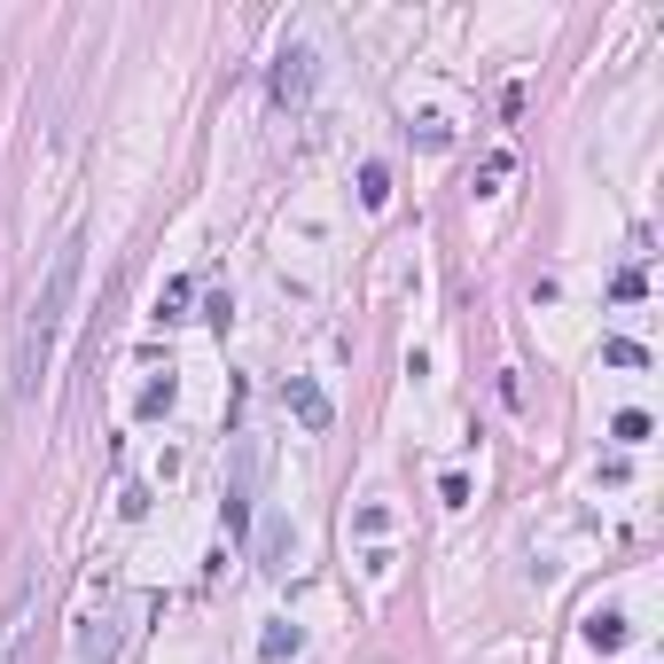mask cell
Instances as JSON below:
<instances>
[{
	"label": "cell",
	"mask_w": 664,
	"mask_h": 664,
	"mask_svg": "<svg viewBox=\"0 0 664 664\" xmlns=\"http://www.w3.org/2000/svg\"><path fill=\"white\" fill-rule=\"evenodd\" d=\"M79 266H86V234H71V243L56 251V266H47L39 281V298L16 328V399L32 407L39 384H47V367H56V337H63V321H71V298H79Z\"/></svg>",
	"instance_id": "1"
},
{
	"label": "cell",
	"mask_w": 664,
	"mask_h": 664,
	"mask_svg": "<svg viewBox=\"0 0 664 664\" xmlns=\"http://www.w3.org/2000/svg\"><path fill=\"white\" fill-rule=\"evenodd\" d=\"M39 602H47V571L24 563L9 602H0V664H32V633H39Z\"/></svg>",
	"instance_id": "2"
},
{
	"label": "cell",
	"mask_w": 664,
	"mask_h": 664,
	"mask_svg": "<svg viewBox=\"0 0 664 664\" xmlns=\"http://www.w3.org/2000/svg\"><path fill=\"white\" fill-rule=\"evenodd\" d=\"M305 94H313V56H305V47H281V63H274V102L298 110Z\"/></svg>",
	"instance_id": "3"
},
{
	"label": "cell",
	"mask_w": 664,
	"mask_h": 664,
	"mask_svg": "<svg viewBox=\"0 0 664 664\" xmlns=\"http://www.w3.org/2000/svg\"><path fill=\"white\" fill-rule=\"evenodd\" d=\"M281 407H290L305 431H328V391L313 384V375H290V384H281Z\"/></svg>",
	"instance_id": "4"
},
{
	"label": "cell",
	"mask_w": 664,
	"mask_h": 664,
	"mask_svg": "<svg viewBox=\"0 0 664 664\" xmlns=\"http://www.w3.org/2000/svg\"><path fill=\"white\" fill-rule=\"evenodd\" d=\"M79 656H86V664H110V656H118V626H110V618H94V626L79 633Z\"/></svg>",
	"instance_id": "5"
},
{
	"label": "cell",
	"mask_w": 664,
	"mask_h": 664,
	"mask_svg": "<svg viewBox=\"0 0 664 664\" xmlns=\"http://www.w3.org/2000/svg\"><path fill=\"white\" fill-rule=\"evenodd\" d=\"M587 641H594V649H618V641H626V618H618V609H594V618H587Z\"/></svg>",
	"instance_id": "6"
},
{
	"label": "cell",
	"mask_w": 664,
	"mask_h": 664,
	"mask_svg": "<svg viewBox=\"0 0 664 664\" xmlns=\"http://www.w3.org/2000/svg\"><path fill=\"white\" fill-rule=\"evenodd\" d=\"M508 172H516V149H493V157L478 165V196H493V188H500Z\"/></svg>",
	"instance_id": "7"
},
{
	"label": "cell",
	"mask_w": 664,
	"mask_h": 664,
	"mask_svg": "<svg viewBox=\"0 0 664 664\" xmlns=\"http://www.w3.org/2000/svg\"><path fill=\"white\" fill-rule=\"evenodd\" d=\"M609 438H618V446H641V438H649V414H641V407H626L618 422H609Z\"/></svg>",
	"instance_id": "8"
},
{
	"label": "cell",
	"mask_w": 664,
	"mask_h": 664,
	"mask_svg": "<svg viewBox=\"0 0 664 664\" xmlns=\"http://www.w3.org/2000/svg\"><path fill=\"white\" fill-rule=\"evenodd\" d=\"M602 360H609V367H626V375H633V367H649V352H641V345H626V337H609V345H602Z\"/></svg>",
	"instance_id": "9"
},
{
	"label": "cell",
	"mask_w": 664,
	"mask_h": 664,
	"mask_svg": "<svg viewBox=\"0 0 664 664\" xmlns=\"http://www.w3.org/2000/svg\"><path fill=\"white\" fill-rule=\"evenodd\" d=\"M384 196H391V172L367 165V172H360V204H384Z\"/></svg>",
	"instance_id": "10"
},
{
	"label": "cell",
	"mask_w": 664,
	"mask_h": 664,
	"mask_svg": "<svg viewBox=\"0 0 664 664\" xmlns=\"http://www.w3.org/2000/svg\"><path fill=\"white\" fill-rule=\"evenodd\" d=\"M290 649H298V626H274V633L258 641V656H290Z\"/></svg>",
	"instance_id": "11"
},
{
	"label": "cell",
	"mask_w": 664,
	"mask_h": 664,
	"mask_svg": "<svg viewBox=\"0 0 664 664\" xmlns=\"http://www.w3.org/2000/svg\"><path fill=\"white\" fill-rule=\"evenodd\" d=\"M172 407V375H165V384H149V391H141V414H165Z\"/></svg>",
	"instance_id": "12"
}]
</instances>
